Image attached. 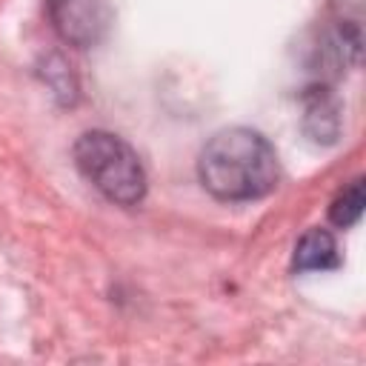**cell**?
<instances>
[{"label":"cell","instance_id":"3957f363","mask_svg":"<svg viewBox=\"0 0 366 366\" xmlns=\"http://www.w3.org/2000/svg\"><path fill=\"white\" fill-rule=\"evenodd\" d=\"M49 17L57 34L71 46H94L112 23L109 0H49Z\"/></svg>","mask_w":366,"mask_h":366},{"label":"cell","instance_id":"277c9868","mask_svg":"<svg viewBox=\"0 0 366 366\" xmlns=\"http://www.w3.org/2000/svg\"><path fill=\"white\" fill-rule=\"evenodd\" d=\"M337 266V243L326 229H309L295 246V269L323 272Z\"/></svg>","mask_w":366,"mask_h":366},{"label":"cell","instance_id":"6da1fadb","mask_svg":"<svg viewBox=\"0 0 366 366\" xmlns=\"http://www.w3.org/2000/svg\"><path fill=\"white\" fill-rule=\"evenodd\" d=\"M200 183L217 200H257L277 186L280 166L274 146L252 129L217 132L197 160Z\"/></svg>","mask_w":366,"mask_h":366},{"label":"cell","instance_id":"7a4b0ae2","mask_svg":"<svg viewBox=\"0 0 366 366\" xmlns=\"http://www.w3.org/2000/svg\"><path fill=\"white\" fill-rule=\"evenodd\" d=\"M74 163L112 203L134 206L146 194V172L137 152L112 132H86L74 143Z\"/></svg>","mask_w":366,"mask_h":366},{"label":"cell","instance_id":"5b68a950","mask_svg":"<svg viewBox=\"0 0 366 366\" xmlns=\"http://www.w3.org/2000/svg\"><path fill=\"white\" fill-rule=\"evenodd\" d=\"M363 214V180H352L329 206V217L335 226L346 229V226H355Z\"/></svg>","mask_w":366,"mask_h":366}]
</instances>
